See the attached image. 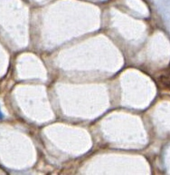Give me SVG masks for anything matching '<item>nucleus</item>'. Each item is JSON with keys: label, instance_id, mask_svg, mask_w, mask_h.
I'll return each instance as SVG.
<instances>
[{"label": "nucleus", "instance_id": "obj_1", "mask_svg": "<svg viewBox=\"0 0 170 175\" xmlns=\"http://www.w3.org/2000/svg\"><path fill=\"white\" fill-rule=\"evenodd\" d=\"M158 84L159 85V87L163 88V89H168V85H169V82H168V74L167 73L166 74H162L158 78Z\"/></svg>", "mask_w": 170, "mask_h": 175}, {"label": "nucleus", "instance_id": "obj_2", "mask_svg": "<svg viewBox=\"0 0 170 175\" xmlns=\"http://www.w3.org/2000/svg\"><path fill=\"white\" fill-rule=\"evenodd\" d=\"M2 118H3V114H2V113L0 111V119H2Z\"/></svg>", "mask_w": 170, "mask_h": 175}]
</instances>
